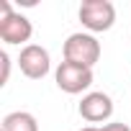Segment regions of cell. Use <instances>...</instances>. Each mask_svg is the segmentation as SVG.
Wrapping results in <instances>:
<instances>
[{
  "mask_svg": "<svg viewBox=\"0 0 131 131\" xmlns=\"http://www.w3.org/2000/svg\"><path fill=\"white\" fill-rule=\"evenodd\" d=\"M100 131H131L126 123H121V121H113V123H105V126H100Z\"/></svg>",
  "mask_w": 131,
  "mask_h": 131,
  "instance_id": "9c48e42d",
  "label": "cell"
},
{
  "mask_svg": "<svg viewBox=\"0 0 131 131\" xmlns=\"http://www.w3.org/2000/svg\"><path fill=\"white\" fill-rule=\"evenodd\" d=\"M54 80H57V88L67 95H80L85 93L90 85H93V70L90 67H80V64H72V62H62L57 72H54Z\"/></svg>",
  "mask_w": 131,
  "mask_h": 131,
  "instance_id": "277c9868",
  "label": "cell"
},
{
  "mask_svg": "<svg viewBox=\"0 0 131 131\" xmlns=\"http://www.w3.org/2000/svg\"><path fill=\"white\" fill-rule=\"evenodd\" d=\"M80 131H100L98 126H85V128H80Z\"/></svg>",
  "mask_w": 131,
  "mask_h": 131,
  "instance_id": "30bf717a",
  "label": "cell"
},
{
  "mask_svg": "<svg viewBox=\"0 0 131 131\" xmlns=\"http://www.w3.org/2000/svg\"><path fill=\"white\" fill-rule=\"evenodd\" d=\"M80 116L88 121V123H103L113 116V100L108 93H100V90H93V93H85L80 105H77Z\"/></svg>",
  "mask_w": 131,
  "mask_h": 131,
  "instance_id": "8992f818",
  "label": "cell"
},
{
  "mask_svg": "<svg viewBox=\"0 0 131 131\" xmlns=\"http://www.w3.org/2000/svg\"><path fill=\"white\" fill-rule=\"evenodd\" d=\"M3 131H39V121L28 111H13L3 118Z\"/></svg>",
  "mask_w": 131,
  "mask_h": 131,
  "instance_id": "52a82bcc",
  "label": "cell"
},
{
  "mask_svg": "<svg viewBox=\"0 0 131 131\" xmlns=\"http://www.w3.org/2000/svg\"><path fill=\"white\" fill-rule=\"evenodd\" d=\"M62 54H64V62H72V64H80V67H95L103 49H100V41L95 39V34H85V31H77V34H70L67 41L62 46Z\"/></svg>",
  "mask_w": 131,
  "mask_h": 131,
  "instance_id": "6da1fadb",
  "label": "cell"
},
{
  "mask_svg": "<svg viewBox=\"0 0 131 131\" xmlns=\"http://www.w3.org/2000/svg\"><path fill=\"white\" fill-rule=\"evenodd\" d=\"M34 34V26L26 16L16 13L10 0H0V39L5 44H26ZM28 46V44H26Z\"/></svg>",
  "mask_w": 131,
  "mask_h": 131,
  "instance_id": "7a4b0ae2",
  "label": "cell"
},
{
  "mask_svg": "<svg viewBox=\"0 0 131 131\" xmlns=\"http://www.w3.org/2000/svg\"><path fill=\"white\" fill-rule=\"evenodd\" d=\"M0 64H3V75H0V85L8 82V75H10V57L8 51H0Z\"/></svg>",
  "mask_w": 131,
  "mask_h": 131,
  "instance_id": "ba28073f",
  "label": "cell"
},
{
  "mask_svg": "<svg viewBox=\"0 0 131 131\" xmlns=\"http://www.w3.org/2000/svg\"><path fill=\"white\" fill-rule=\"evenodd\" d=\"M18 67L28 80H44L51 70V57L41 44H28L18 54Z\"/></svg>",
  "mask_w": 131,
  "mask_h": 131,
  "instance_id": "5b68a950",
  "label": "cell"
},
{
  "mask_svg": "<svg viewBox=\"0 0 131 131\" xmlns=\"http://www.w3.org/2000/svg\"><path fill=\"white\" fill-rule=\"evenodd\" d=\"M80 21L90 34L111 31L116 23V5L111 0H82L80 5Z\"/></svg>",
  "mask_w": 131,
  "mask_h": 131,
  "instance_id": "3957f363",
  "label": "cell"
}]
</instances>
